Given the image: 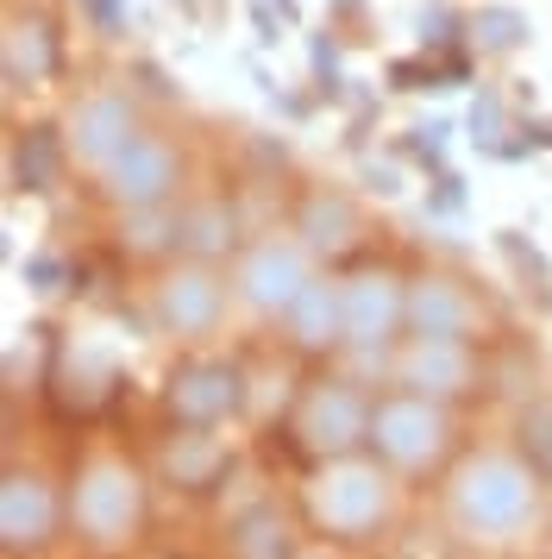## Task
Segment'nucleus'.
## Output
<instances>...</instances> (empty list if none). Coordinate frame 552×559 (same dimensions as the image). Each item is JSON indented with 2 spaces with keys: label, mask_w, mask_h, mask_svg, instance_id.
I'll list each match as a JSON object with an SVG mask.
<instances>
[{
  "label": "nucleus",
  "mask_w": 552,
  "mask_h": 559,
  "mask_svg": "<svg viewBox=\"0 0 552 559\" xmlns=\"http://www.w3.org/2000/svg\"><path fill=\"white\" fill-rule=\"evenodd\" d=\"M226 296H232V283H226L214 264H201V258H176L170 271L151 283V328L170 333V340H182V346H201L207 333H220Z\"/></svg>",
  "instance_id": "nucleus-9"
},
{
  "label": "nucleus",
  "mask_w": 552,
  "mask_h": 559,
  "mask_svg": "<svg viewBox=\"0 0 552 559\" xmlns=\"http://www.w3.org/2000/svg\"><path fill=\"white\" fill-rule=\"evenodd\" d=\"M251 408V378L239 358L182 353L164 378V415L170 428H226Z\"/></svg>",
  "instance_id": "nucleus-6"
},
{
  "label": "nucleus",
  "mask_w": 552,
  "mask_h": 559,
  "mask_svg": "<svg viewBox=\"0 0 552 559\" xmlns=\"http://www.w3.org/2000/svg\"><path fill=\"white\" fill-rule=\"evenodd\" d=\"M314 283V252L296 233H264L232 258V296L257 314V321H283L296 296Z\"/></svg>",
  "instance_id": "nucleus-8"
},
{
  "label": "nucleus",
  "mask_w": 552,
  "mask_h": 559,
  "mask_svg": "<svg viewBox=\"0 0 552 559\" xmlns=\"http://www.w3.org/2000/svg\"><path fill=\"white\" fill-rule=\"evenodd\" d=\"M515 447H521V459L552 484V403H527L521 415H515Z\"/></svg>",
  "instance_id": "nucleus-24"
},
{
  "label": "nucleus",
  "mask_w": 552,
  "mask_h": 559,
  "mask_svg": "<svg viewBox=\"0 0 552 559\" xmlns=\"http://www.w3.org/2000/svg\"><path fill=\"white\" fill-rule=\"evenodd\" d=\"M490 383V358L477 353V340H421L408 333L396 346V390L433 396V403H465Z\"/></svg>",
  "instance_id": "nucleus-10"
},
{
  "label": "nucleus",
  "mask_w": 552,
  "mask_h": 559,
  "mask_svg": "<svg viewBox=\"0 0 552 559\" xmlns=\"http://www.w3.org/2000/svg\"><path fill=\"white\" fill-rule=\"evenodd\" d=\"M70 534V490L50 478L45 465H7L0 472V547L7 559H38Z\"/></svg>",
  "instance_id": "nucleus-7"
},
{
  "label": "nucleus",
  "mask_w": 552,
  "mask_h": 559,
  "mask_svg": "<svg viewBox=\"0 0 552 559\" xmlns=\"http://www.w3.org/2000/svg\"><path fill=\"white\" fill-rule=\"evenodd\" d=\"M264 7H276V13H283V26H296V20H301V7H296V0H264Z\"/></svg>",
  "instance_id": "nucleus-36"
},
{
  "label": "nucleus",
  "mask_w": 552,
  "mask_h": 559,
  "mask_svg": "<svg viewBox=\"0 0 552 559\" xmlns=\"http://www.w3.org/2000/svg\"><path fill=\"white\" fill-rule=\"evenodd\" d=\"M301 528H308L301 509L276 503V497H257V503L226 515L220 547H226V559H289L301 547Z\"/></svg>",
  "instance_id": "nucleus-17"
},
{
  "label": "nucleus",
  "mask_w": 552,
  "mask_h": 559,
  "mask_svg": "<svg viewBox=\"0 0 552 559\" xmlns=\"http://www.w3.org/2000/svg\"><path fill=\"white\" fill-rule=\"evenodd\" d=\"M496 246H502V258L521 271L527 283H533V302L547 308L552 302V277H547V258L533 252V246H521V233H496Z\"/></svg>",
  "instance_id": "nucleus-26"
},
{
  "label": "nucleus",
  "mask_w": 552,
  "mask_h": 559,
  "mask_svg": "<svg viewBox=\"0 0 552 559\" xmlns=\"http://www.w3.org/2000/svg\"><path fill=\"white\" fill-rule=\"evenodd\" d=\"M346 289V346H401L408 340V277L389 264H358Z\"/></svg>",
  "instance_id": "nucleus-11"
},
{
  "label": "nucleus",
  "mask_w": 552,
  "mask_h": 559,
  "mask_svg": "<svg viewBox=\"0 0 552 559\" xmlns=\"http://www.w3.org/2000/svg\"><path fill=\"white\" fill-rule=\"evenodd\" d=\"M57 63H63V45H57V26H50L45 13H7V38H0V70L13 88H38V82L57 76Z\"/></svg>",
  "instance_id": "nucleus-18"
},
{
  "label": "nucleus",
  "mask_w": 552,
  "mask_h": 559,
  "mask_svg": "<svg viewBox=\"0 0 552 559\" xmlns=\"http://www.w3.org/2000/svg\"><path fill=\"white\" fill-rule=\"evenodd\" d=\"M63 490H70V540L82 554L120 559L125 547H139L151 522V478L125 447H113V440L88 447L63 478Z\"/></svg>",
  "instance_id": "nucleus-3"
},
{
  "label": "nucleus",
  "mask_w": 552,
  "mask_h": 559,
  "mask_svg": "<svg viewBox=\"0 0 552 559\" xmlns=\"http://www.w3.org/2000/svg\"><path fill=\"white\" fill-rule=\"evenodd\" d=\"M82 13H88V26L100 38H120L125 32V0H82Z\"/></svg>",
  "instance_id": "nucleus-33"
},
{
  "label": "nucleus",
  "mask_w": 552,
  "mask_h": 559,
  "mask_svg": "<svg viewBox=\"0 0 552 559\" xmlns=\"http://www.w3.org/2000/svg\"><path fill=\"white\" fill-rule=\"evenodd\" d=\"M446 145H452V120H421V127L408 132V157H415V164H427L433 177L446 170Z\"/></svg>",
  "instance_id": "nucleus-27"
},
{
  "label": "nucleus",
  "mask_w": 552,
  "mask_h": 559,
  "mask_svg": "<svg viewBox=\"0 0 552 559\" xmlns=\"http://www.w3.org/2000/svg\"><path fill=\"white\" fill-rule=\"evenodd\" d=\"M63 157H70V139H63V132L25 127L20 139H13V189L45 195L50 182H57V170H63Z\"/></svg>",
  "instance_id": "nucleus-21"
},
{
  "label": "nucleus",
  "mask_w": 552,
  "mask_h": 559,
  "mask_svg": "<svg viewBox=\"0 0 552 559\" xmlns=\"http://www.w3.org/2000/svg\"><path fill=\"white\" fill-rule=\"evenodd\" d=\"M151 559H189V554H151Z\"/></svg>",
  "instance_id": "nucleus-37"
},
{
  "label": "nucleus",
  "mask_w": 552,
  "mask_h": 559,
  "mask_svg": "<svg viewBox=\"0 0 552 559\" xmlns=\"http://www.w3.org/2000/svg\"><path fill=\"white\" fill-rule=\"evenodd\" d=\"M364 453H376L401 484L421 478H446L452 459H458V415L452 403H433V396H415V390H376L371 403V440Z\"/></svg>",
  "instance_id": "nucleus-4"
},
{
  "label": "nucleus",
  "mask_w": 552,
  "mask_h": 559,
  "mask_svg": "<svg viewBox=\"0 0 552 559\" xmlns=\"http://www.w3.org/2000/svg\"><path fill=\"white\" fill-rule=\"evenodd\" d=\"M458 32H471L465 13H452V7H427V13H421V45H427V51H446Z\"/></svg>",
  "instance_id": "nucleus-28"
},
{
  "label": "nucleus",
  "mask_w": 552,
  "mask_h": 559,
  "mask_svg": "<svg viewBox=\"0 0 552 559\" xmlns=\"http://www.w3.org/2000/svg\"><path fill=\"white\" fill-rule=\"evenodd\" d=\"M389 88H401V95H415V88H446V76H440V63L433 57H401V63H389Z\"/></svg>",
  "instance_id": "nucleus-30"
},
{
  "label": "nucleus",
  "mask_w": 552,
  "mask_h": 559,
  "mask_svg": "<svg viewBox=\"0 0 552 559\" xmlns=\"http://www.w3.org/2000/svg\"><path fill=\"white\" fill-rule=\"evenodd\" d=\"M289 233H296L314 258H339V252H351V246H358L364 221H358V202H351L346 189H308Z\"/></svg>",
  "instance_id": "nucleus-19"
},
{
  "label": "nucleus",
  "mask_w": 552,
  "mask_h": 559,
  "mask_svg": "<svg viewBox=\"0 0 552 559\" xmlns=\"http://www.w3.org/2000/svg\"><path fill=\"white\" fill-rule=\"evenodd\" d=\"M339 554H346V547H333V540H314V534H308L289 559H339Z\"/></svg>",
  "instance_id": "nucleus-35"
},
{
  "label": "nucleus",
  "mask_w": 552,
  "mask_h": 559,
  "mask_svg": "<svg viewBox=\"0 0 552 559\" xmlns=\"http://www.w3.org/2000/svg\"><path fill=\"white\" fill-rule=\"evenodd\" d=\"M301 522L314 540L333 547H376L383 534L396 528L401 515V478L383 465L376 453H346V459H321L308 478H301Z\"/></svg>",
  "instance_id": "nucleus-2"
},
{
  "label": "nucleus",
  "mask_w": 552,
  "mask_h": 559,
  "mask_svg": "<svg viewBox=\"0 0 552 559\" xmlns=\"http://www.w3.org/2000/svg\"><path fill=\"white\" fill-rule=\"evenodd\" d=\"M63 277H70V271H63V258L57 252H32L25 258V283H32V289H45L50 296V289H63Z\"/></svg>",
  "instance_id": "nucleus-32"
},
{
  "label": "nucleus",
  "mask_w": 552,
  "mask_h": 559,
  "mask_svg": "<svg viewBox=\"0 0 552 559\" xmlns=\"http://www.w3.org/2000/svg\"><path fill=\"white\" fill-rule=\"evenodd\" d=\"M226 472H232V447H226L220 428H170L157 440V478L182 497L220 490Z\"/></svg>",
  "instance_id": "nucleus-16"
},
{
  "label": "nucleus",
  "mask_w": 552,
  "mask_h": 559,
  "mask_svg": "<svg viewBox=\"0 0 552 559\" xmlns=\"http://www.w3.org/2000/svg\"><path fill=\"white\" fill-rule=\"evenodd\" d=\"M502 132H515L508 127V107H502V95L496 88H477V102H471V145L477 152H490V157H502Z\"/></svg>",
  "instance_id": "nucleus-25"
},
{
  "label": "nucleus",
  "mask_w": 552,
  "mask_h": 559,
  "mask_svg": "<svg viewBox=\"0 0 552 559\" xmlns=\"http://www.w3.org/2000/svg\"><path fill=\"white\" fill-rule=\"evenodd\" d=\"M458 207H465V182L452 177V170H440V177H433V189H427V214H440V221H452Z\"/></svg>",
  "instance_id": "nucleus-31"
},
{
  "label": "nucleus",
  "mask_w": 552,
  "mask_h": 559,
  "mask_svg": "<svg viewBox=\"0 0 552 559\" xmlns=\"http://www.w3.org/2000/svg\"><path fill=\"white\" fill-rule=\"evenodd\" d=\"M139 107L125 102V95H82V102L70 107V127H63V139H70V157L75 164H88V170H107L113 157L139 139Z\"/></svg>",
  "instance_id": "nucleus-15"
},
{
  "label": "nucleus",
  "mask_w": 552,
  "mask_h": 559,
  "mask_svg": "<svg viewBox=\"0 0 552 559\" xmlns=\"http://www.w3.org/2000/svg\"><path fill=\"white\" fill-rule=\"evenodd\" d=\"M371 403H376V390L346 378L339 365L301 378V390L289 396V440H296V453L308 465L364 453V440H371Z\"/></svg>",
  "instance_id": "nucleus-5"
},
{
  "label": "nucleus",
  "mask_w": 552,
  "mask_h": 559,
  "mask_svg": "<svg viewBox=\"0 0 552 559\" xmlns=\"http://www.w3.org/2000/svg\"><path fill=\"white\" fill-rule=\"evenodd\" d=\"M521 38H527L521 7H477L471 13V51L477 57H508V51H521Z\"/></svg>",
  "instance_id": "nucleus-23"
},
{
  "label": "nucleus",
  "mask_w": 552,
  "mask_h": 559,
  "mask_svg": "<svg viewBox=\"0 0 552 559\" xmlns=\"http://www.w3.org/2000/svg\"><path fill=\"white\" fill-rule=\"evenodd\" d=\"M308 63H314L321 95H326V102H339V95H346V76H339V45H333V38H314V45H308Z\"/></svg>",
  "instance_id": "nucleus-29"
},
{
  "label": "nucleus",
  "mask_w": 552,
  "mask_h": 559,
  "mask_svg": "<svg viewBox=\"0 0 552 559\" xmlns=\"http://www.w3.org/2000/svg\"><path fill=\"white\" fill-rule=\"evenodd\" d=\"M364 182H371L376 195H396L401 177H396V164H364Z\"/></svg>",
  "instance_id": "nucleus-34"
},
{
  "label": "nucleus",
  "mask_w": 552,
  "mask_h": 559,
  "mask_svg": "<svg viewBox=\"0 0 552 559\" xmlns=\"http://www.w3.org/2000/svg\"><path fill=\"white\" fill-rule=\"evenodd\" d=\"M547 497L552 484L527 465L515 440H483L452 459L446 484H440V515L458 547L515 554L547 528Z\"/></svg>",
  "instance_id": "nucleus-1"
},
{
  "label": "nucleus",
  "mask_w": 552,
  "mask_h": 559,
  "mask_svg": "<svg viewBox=\"0 0 552 559\" xmlns=\"http://www.w3.org/2000/svg\"><path fill=\"white\" fill-rule=\"evenodd\" d=\"M120 252L125 258H176L182 252V207H132L120 214Z\"/></svg>",
  "instance_id": "nucleus-22"
},
{
  "label": "nucleus",
  "mask_w": 552,
  "mask_h": 559,
  "mask_svg": "<svg viewBox=\"0 0 552 559\" xmlns=\"http://www.w3.org/2000/svg\"><path fill=\"white\" fill-rule=\"evenodd\" d=\"M483 328H490V308L465 277H452V271L408 277V333H421V340H483Z\"/></svg>",
  "instance_id": "nucleus-13"
},
{
  "label": "nucleus",
  "mask_w": 552,
  "mask_h": 559,
  "mask_svg": "<svg viewBox=\"0 0 552 559\" xmlns=\"http://www.w3.org/2000/svg\"><path fill=\"white\" fill-rule=\"evenodd\" d=\"M176 182H182V152H176L164 132H139L107 170H100V195L132 214V207H170Z\"/></svg>",
  "instance_id": "nucleus-12"
},
{
  "label": "nucleus",
  "mask_w": 552,
  "mask_h": 559,
  "mask_svg": "<svg viewBox=\"0 0 552 559\" xmlns=\"http://www.w3.org/2000/svg\"><path fill=\"white\" fill-rule=\"evenodd\" d=\"M283 328V346L296 358H333L346 353V289H339V277H321L314 271V283L296 296V308L276 321Z\"/></svg>",
  "instance_id": "nucleus-14"
},
{
  "label": "nucleus",
  "mask_w": 552,
  "mask_h": 559,
  "mask_svg": "<svg viewBox=\"0 0 552 559\" xmlns=\"http://www.w3.org/2000/svg\"><path fill=\"white\" fill-rule=\"evenodd\" d=\"M239 246V214L220 202V195H207V202L182 207V258H201V264H214Z\"/></svg>",
  "instance_id": "nucleus-20"
}]
</instances>
